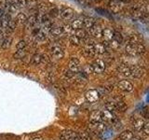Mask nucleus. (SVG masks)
Wrapping results in <instances>:
<instances>
[{"label":"nucleus","mask_w":149,"mask_h":140,"mask_svg":"<svg viewBox=\"0 0 149 140\" xmlns=\"http://www.w3.org/2000/svg\"><path fill=\"white\" fill-rule=\"evenodd\" d=\"M91 66L92 69V72L100 74V73H102L105 70V63L101 59H97L91 64Z\"/></svg>","instance_id":"1"},{"label":"nucleus","mask_w":149,"mask_h":140,"mask_svg":"<svg viewBox=\"0 0 149 140\" xmlns=\"http://www.w3.org/2000/svg\"><path fill=\"white\" fill-rule=\"evenodd\" d=\"M77 134L73 130H63L62 133L60 134V139L61 140H77Z\"/></svg>","instance_id":"2"},{"label":"nucleus","mask_w":149,"mask_h":140,"mask_svg":"<svg viewBox=\"0 0 149 140\" xmlns=\"http://www.w3.org/2000/svg\"><path fill=\"white\" fill-rule=\"evenodd\" d=\"M101 118H102V121H106V123H114L115 120H116V117L114 114V112H111L108 110L101 111Z\"/></svg>","instance_id":"3"},{"label":"nucleus","mask_w":149,"mask_h":140,"mask_svg":"<svg viewBox=\"0 0 149 140\" xmlns=\"http://www.w3.org/2000/svg\"><path fill=\"white\" fill-rule=\"evenodd\" d=\"M85 97H86V100L88 103H95L99 100V98L101 96L97 90H90L86 92Z\"/></svg>","instance_id":"4"},{"label":"nucleus","mask_w":149,"mask_h":140,"mask_svg":"<svg viewBox=\"0 0 149 140\" xmlns=\"http://www.w3.org/2000/svg\"><path fill=\"white\" fill-rule=\"evenodd\" d=\"M68 67H69V70L70 71H72L73 73H78L80 71V62H79V60L77 58H72L71 60L69 61V64H68Z\"/></svg>","instance_id":"5"},{"label":"nucleus","mask_w":149,"mask_h":140,"mask_svg":"<svg viewBox=\"0 0 149 140\" xmlns=\"http://www.w3.org/2000/svg\"><path fill=\"white\" fill-rule=\"evenodd\" d=\"M118 88L121 91H123L125 92H130L133 91V85L132 83L129 80H121L118 84Z\"/></svg>","instance_id":"6"},{"label":"nucleus","mask_w":149,"mask_h":140,"mask_svg":"<svg viewBox=\"0 0 149 140\" xmlns=\"http://www.w3.org/2000/svg\"><path fill=\"white\" fill-rule=\"evenodd\" d=\"M50 51L53 57L57 59H62L64 56V51L62 47H60V46H53L52 48L50 49Z\"/></svg>","instance_id":"7"},{"label":"nucleus","mask_w":149,"mask_h":140,"mask_svg":"<svg viewBox=\"0 0 149 140\" xmlns=\"http://www.w3.org/2000/svg\"><path fill=\"white\" fill-rule=\"evenodd\" d=\"M146 121L144 120L143 118H134L132 120V124L133 126V128L138 131V132H141V130L143 128V126L144 125Z\"/></svg>","instance_id":"8"},{"label":"nucleus","mask_w":149,"mask_h":140,"mask_svg":"<svg viewBox=\"0 0 149 140\" xmlns=\"http://www.w3.org/2000/svg\"><path fill=\"white\" fill-rule=\"evenodd\" d=\"M136 43H130L126 45L125 47V51L126 53H127L128 55L130 56H132V57H134V56L138 55L137 54V50H136V45H135Z\"/></svg>","instance_id":"9"},{"label":"nucleus","mask_w":149,"mask_h":140,"mask_svg":"<svg viewBox=\"0 0 149 140\" xmlns=\"http://www.w3.org/2000/svg\"><path fill=\"white\" fill-rule=\"evenodd\" d=\"M118 72L124 77H130V67L127 64H121L118 66Z\"/></svg>","instance_id":"10"},{"label":"nucleus","mask_w":149,"mask_h":140,"mask_svg":"<svg viewBox=\"0 0 149 140\" xmlns=\"http://www.w3.org/2000/svg\"><path fill=\"white\" fill-rule=\"evenodd\" d=\"M90 30V33H91V35L93 36L94 37H97V38H101L102 37V29L101 28L100 25H96L94 24L93 25L91 29H88Z\"/></svg>","instance_id":"11"},{"label":"nucleus","mask_w":149,"mask_h":140,"mask_svg":"<svg viewBox=\"0 0 149 140\" xmlns=\"http://www.w3.org/2000/svg\"><path fill=\"white\" fill-rule=\"evenodd\" d=\"M142 76H143V70L141 67L136 66V65H133L132 67H130V77L139 78Z\"/></svg>","instance_id":"12"},{"label":"nucleus","mask_w":149,"mask_h":140,"mask_svg":"<svg viewBox=\"0 0 149 140\" xmlns=\"http://www.w3.org/2000/svg\"><path fill=\"white\" fill-rule=\"evenodd\" d=\"M114 32L115 31L113 29H111V28H104L102 30V36H104L106 41H110L114 38Z\"/></svg>","instance_id":"13"},{"label":"nucleus","mask_w":149,"mask_h":140,"mask_svg":"<svg viewBox=\"0 0 149 140\" xmlns=\"http://www.w3.org/2000/svg\"><path fill=\"white\" fill-rule=\"evenodd\" d=\"M61 16H62L64 20H70V19H72L74 16V10L70 8H63V10L61 11Z\"/></svg>","instance_id":"14"},{"label":"nucleus","mask_w":149,"mask_h":140,"mask_svg":"<svg viewBox=\"0 0 149 140\" xmlns=\"http://www.w3.org/2000/svg\"><path fill=\"white\" fill-rule=\"evenodd\" d=\"M83 53L85 56L87 57H94L96 55L95 51H94V49H93V45H87L85 48L83 49Z\"/></svg>","instance_id":"15"},{"label":"nucleus","mask_w":149,"mask_h":140,"mask_svg":"<svg viewBox=\"0 0 149 140\" xmlns=\"http://www.w3.org/2000/svg\"><path fill=\"white\" fill-rule=\"evenodd\" d=\"M93 49L96 54H104L106 51V47L102 43H94L93 44Z\"/></svg>","instance_id":"16"},{"label":"nucleus","mask_w":149,"mask_h":140,"mask_svg":"<svg viewBox=\"0 0 149 140\" xmlns=\"http://www.w3.org/2000/svg\"><path fill=\"white\" fill-rule=\"evenodd\" d=\"M70 25L72 26V28H73L74 30L81 29V27L83 25V19H81V18H76V19H74Z\"/></svg>","instance_id":"17"},{"label":"nucleus","mask_w":149,"mask_h":140,"mask_svg":"<svg viewBox=\"0 0 149 140\" xmlns=\"http://www.w3.org/2000/svg\"><path fill=\"white\" fill-rule=\"evenodd\" d=\"M133 136H134V134H133V133L132 132V131H130V130H125L120 134L119 138H120V140H130Z\"/></svg>","instance_id":"18"},{"label":"nucleus","mask_w":149,"mask_h":140,"mask_svg":"<svg viewBox=\"0 0 149 140\" xmlns=\"http://www.w3.org/2000/svg\"><path fill=\"white\" fill-rule=\"evenodd\" d=\"M10 20H11L10 16L7 15V14H4V16L1 18V20H0V27H2L3 29H7L8 22L10 21Z\"/></svg>","instance_id":"19"},{"label":"nucleus","mask_w":149,"mask_h":140,"mask_svg":"<svg viewBox=\"0 0 149 140\" xmlns=\"http://www.w3.org/2000/svg\"><path fill=\"white\" fill-rule=\"evenodd\" d=\"M49 33L53 36H60L61 35L63 34V30H62V27L60 26H51L50 30H49Z\"/></svg>","instance_id":"20"},{"label":"nucleus","mask_w":149,"mask_h":140,"mask_svg":"<svg viewBox=\"0 0 149 140\" xmlns=\"http://www.w3.org/2000/svg\"><path fill=\"white\" fill-rule=\"evenodd\" d=\"M94 24H95V21L93 18H86L83 20V25L85 26L87 29H91Z\"/></svg>","instance_id":"21"},{"label":"nucleus","mask_w":149,"mask_h":140,"mask_svg":"<svg viewBox=\"0 0 149 140\" xmlns=\"http://www.w3.org/2000/svg\"><path fill=\"white\" fill-rule=\"evenodd\" d=\"M77 140H91V135L87 132L78 133L77 135Z\"/></svg>","instance_id":"22"},{"label":"nucleus","mask_w":149,"mask_h":140,"mask_svg":"<svg viewBox=\"0 0 149 140\" xmlns=\"http://www.w3.org/2000/svg\"><path fill=\"white\" fill-rule=\"evenodd\" d=\"M31 62H32L33 64H35V65H38V64H40L42 63V54L36 53L35 55H33Z\"/></svg>","instance_id":"23"},{"label":"nucleus","mask_w":149,"mask_h":140,"mask_svg":"<svg viewBox=\"0 0 149 140\" xmlns=\"http://www.w3.org/2000/svg\"><path fill=\"white\" fill-rule=\"evenodd\" d=\"M27 22V17L24 13H19L17 17H16V22H19V23H21V24H24V23H26Z\"/></svg>","instance_id":"24"},{"label":"nucleus","mask_w":149,"mask_h":140,"mask_svg":"<svg viewBox=\"0 0 149 140\" xmlns=\"http://www.w3.org/2000/svg\"><path fill=\"white\" fill-rule=\"evenodd\" d=\"M74 35L76 36H77L81 41L83 39H85L86 37L88 36H87V33L84 31V30H82V29H77V30H76V31H74Z\"/></svg>","instance_id":"25"},{"label":"nucleus","mask_w":149,"mask_h":140,"mask_svg":"<svg viewBox=\"0 0 149 140\" xmlns=\"http://www.w3.org/2000/svg\"><path fill=\"white\" fill-rule=\"evenodd\" d=\"M91 121H102L101 111H93L91 114Z\"/></svg>","instance_id":"26"},{"label":"nucleus","mask_w":149,"mask_h":140,"mask_svg":"<svg viewBox=\"0 0 149 140\" xmlns=\"http://www.w3.org/2000/svg\"><path fill=\"white\" fill-rule=\"evenodd\" d=\"M62 30H63V33L64 34H67V35H70L72 36L74 34V30L72 28V26L70 24H65L62 27Z\"/></svg>","instance_id":"27"},{"label":"nucleus","mask_w":149,"mask_h":140,"mask_svg":"<svg viewBox=\"0 0 149 140\" xmlns=\"http://www.w3.org/2000/svg\"><path fill=\"white\" fill-rule=\"evenodd\" d=\"M11 43H12V38L10 36H6V38L4 39V41H3V43H2V45H1V48L2 49H8L9 47H10V45H11Z\"/></svg>","instance_id":"28"},{"label":"nucleus","mask_w":149,"mask_h":140,"mask_svg":"<svg viewBox=\"0 0 149 140\" xmlns=\"http://www.w3.org/2000/svg\"><path fill=\"white\" fill-rule=\"evenodd\" d=\"M116 111H119V112H124L126 109H127V106L124 102L122 101H118L116 102Z\"/></svg>","instance_id":"29"},{"label":"nucleus","mask_w":149,"mask_h":140,"mask_svg":"<svg viewBox=\"0 0 149 140\" xmlns=\"http://www.w3.org/2000/svg\"><path fill=\"white\" fill-rule=\"evenodd\" d=\"M46 36H46V33H44L41 29L37 30V32L36 33V38L38 40V41H40V42L44 41L46 39Z\"/></svg>","instance_id":"30"},{"label":"nucleus","mask_w":149,"mask_h":140,"mask_svg":"<svg viewBox=\"0 0 149 140\" xmlns=\"http://www.w3.org/2000/svg\"><path fill=\"white\" fill-rule=\"evenodd\" d=\"M105 109L111 111V112H114L116 111V102H107L105 104Z\"/></svg>","instance_id":"31"},{"label":"nucleus","mask_w":149,"mask_h":140,"mask_svg":"<svg viewBox=\"0 0 149 140\" xmlns=\"http://www.w3.org/2000/svg\"><path fill=\"white\" fill-rule=\"evenodd\" d=\"M26 55V50H18L15 53H14V58L16 59H22L24 58Z\"/></svg>","instance_id":"32"},{"label":"nucleus","mask_w":149,"mask_h":140,"mask_svg":"<svg viewBox=\"0 0 149 140\" xmlns=\"http://www.w3.org/2000/svg\"><path fill=\"white\" fill-rule=\"evenodd\" d=\"M69 40H70V43L73 44V45H76V46H77V45H79V44L81 43V40L79 39L77 36H74V35L70 36V37H69Z\"/></svg>","instance_id":"33"},{"label":"nucleus","mask_w":149,"mask_h":140,"mask_svg":"<svg viewBox=\"0 0 149 140\" xmlns=\"http://www.w3.org/2000/svg\"><path fill=\"white\" fill-rule=\"evenodd\" d=\"M16 26H17V22H16V21L10 20V21L8 22V27H7V30L9 31V32H13L14 30L16 29Z\"/></svg>","instance_id":"34"},{"label":"nucleus","mask_w":149,"mask_h":140,"mask_svg":"<svg viewBox=\"0 0 149 140\" xmlns=\"http://www.w3.org/2000/svg\"><path fill=\"white\" fill-rule=\"evenodd\" d=\"M136 50H137V54L138 55H141V54H143L146 52V47H144L143 44L141 43H136Z\"/></svg>","instance_id":"35"},{"label":"nucleus","mask_w":149,"mask_h":140,"mask_svg":"<svg viewBox=\"0 0 149 140\" xmlns=\"http://www.w3.org/2000/svg\"><path fill=\"white\" fill-rule=\"evenodd\" d=\"M113 39H115L116 41H118L119 44H121V43H122V41H123V36H122V35H121L119 32L115 31L114 32V38Z\"/></svg>","instance_id":"36"},{"label":"nucleus","mask_w":149,"mask_h":140,"mask_svg":"<svg viewBox=\"0 0 149 140\" xmlns=\"http://www.w3.org/2000/svg\"><path fill=\"white\" fill-rule=\"evenodd\" d=\"M28 22V24H29L30 26L34 25L37 22V17L36 15H31L29 18H27V22Z\"/></svg>","instance_id":"37"},{"label":"nucleus","mask_w":149,"mask_h":140,"mask_svg":"<svg viewBox=\"0 0 149 140\" xmlns=\"http://www.w3.org/2000/svg\"><path fill=\"white\" fill-rule=\"evenodd\" d=\"M141 133L144 136H148V134H149V123H144V125L143 126V128L141 130Z\"/></svg>","instance_id":"38"},{"label":"nucleus","mask_w":149,"mask_h":140,"mask_svg":"<svg viewBox=\"0 0 149 140\" xmlns=\"http://www.w3.org/2000/svg\"><path fill=\"white\" fill-rule=\"evenodd\" d=\"M26 6L30 8H36L37 6V1L36 0H26Z\"/></svg>","instance_id":"39"},{"label":"nucleus","mask_w":149,"mask_h":140,"mask_svg":"<svg viewBox=\"0 0 149 140\" xmlns=\"http://www.w3.org/2000/svg\"><path fill=\"white\" fill-rule=\"evenodd\" d=\"M8 10L10 11V12H15V11H17L18 10V8H19V7H18V5H17V3H14V4H8Z\"/></svg>","instance_id":"40"},{"label":"nucleus","mask_w":149,"mask_h":140,"mask_svg":"<svg viewBox=\"0 0 149 140\" xmlns=\"http://www.w3.org/2000/svg\"><path fill=\"white\" fill-rule=\"evenodd\" d=\"M25 48H26V42L24 40H20L17 43L18 50H25Z\"/></svg>","instance_id":"41"},{"label":"nucleus","mask_w":149,"mask_h":140,"mask_svg":"<svg viewBox=\"0 0 149 140\" xmlns=\"http://www.w3.org/2000/svg\"><path fill=\"white\" fill-rule=\"evenodd\" d=\"M110 43H109V45H110V47H112V49H118V47H119V43L118 41H116L115 39H112V40H110L109 41Z\"/></svg>","instance_id":"42"},{"label":"nucleus","mask_w":149,"mask_h":140,"mask_svg":"<svg viewBox=\"0 0 149 140\" xmlns=\"http://www.w3.org/2000/svg\"><path fill=\"white\" fill-rule=\"evenodd\" d=\"M17 5L19 8L26 7V0H17Z\"/></svg>","instance_id":"43"},{"label":"nucleus","mask_w":149,"mask_h":140,"mask_svg":"<svg viewBox=\"0 0 149 140\" xmlns=\"http://www.w3.org/2000/svg\"><path fill=\"white\" fill-rule=\"evenodd\" d=\"M6 36H6V34H5V32L2 31V30H0V46L2 45L4 39L6 38Z\"/></svg>","instance_id":"44"},{"label":"nucleus","mask_w":149,"mask_h":140,"mask_svg":"<svg viewBox=\"0 0 149 140\" xmlns=\"http://www.w3.org/2000/svg\"><path fill=\"white\" fill-rule=\"evenodd\" d=\"M74 76V73H73L72 71H70V70H68V71L65 72V77L68 78H71Z\"/></svg>","instance_id":"45"},{"label":"nucleus","mask_w":149,"mask_h":140,"mask_svg":"<svg viewBox=\"0 0 149 140\" xmlns=\"http://www.w3.org/2000/svg\"><path fill=\"white\" fill-rule=\"evenodd\" d=\"M6 2L8 4H14V3H17V0H6Z\"/></svg>","instance_id":"46"},{"label":"nucleus","mask_w":149,"mask_h":140,"mask_svg":"<svg viewBox=\"0 0 149 140\" xmlns=\"http://www.w3.org/2000/svg\"><path fill=\"white\" fill-rule=\"evenodd\" d=\"M31 140H43V138H42V136H35L34 138H32Z\"/></svg>","instance_id":"47"},{"label":"nucleus","mask_w":149,"mask_h":140,"mask_svg":"<svg viewBox=\"0 0 149 140\" xmlns=\"http://www.w3.org/2000/svg\"><path fill=\"white\" fill-rule=\"evenodd\" d=\"M6 0H0V6H4V5H6Z\"/></svg>","instance_id":"48"},{"label":"nucleus","mask_w":149,"mask_h":140,"mask_svg":"<svg viewBox=\"0 0 149 140\" xmlns=\"http://www.w3.org/2000/svg\"><path fill=\"white\" fill-rule=\"evenodd\" d=\"M130 140H142L141 138H139V137H136V136H133Z\"/></svg>","instance_id":"49"}]
</instances>
